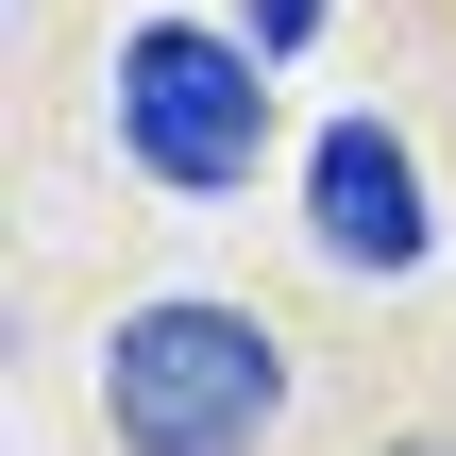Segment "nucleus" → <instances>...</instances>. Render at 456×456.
<instances>
[{
    "label": "nucleus",
    "mask_w": 456,
    "mask_h": 456,
    "mask_svg": "<svg viewBox=\"0 0 456 456\" xmlns=\"http://www.w3.org/2000/svg\"><path fill=\"white\" fill-rule=\"evenodd\" d=\"M102 423H118V456H254L288 423V338H271L254 305H203V288L118 305V338H102Z\"/></svg>",
    "instance_id": "obj_1"
},
{
    "label": "nucleus",
    "mask_w": 456,
    "mask_h": 456,
    "mask_svg": "<svg viewBox=\"0 0 456 456\" xmlns=\"http://www.w3.org/2000/svg\"><path fill=\"white\" fill-rule=\"evenodd\" d=\"M254 68H271L254 34L135 17V34H118V152H135L152 186H186V203L254 186V152H271V85H254Z\"/></svg>",
    "instance_id": "obj_2"
},
{
    "label": "nucleus",
    "mask_w": 456,
    "mask_h": 456,
    "mask_svg": "<svg viewBox=\"0 0 456 456\" xmlns=\"http://www.w3.org/2000/svg\"><path fill=\"white\" fill-rule=\"evenodd\" d=\"M305 237H322V271H355V288L423 271V254H440L423 152H406L389 118H322V135H305Z\"/></svg>",
    "instance_id": "obj_3"
},
{
    "label": "nucleus",
    "mask_w": 456,
    "mask_h": 456,
    "mask_svg": "<svg viewBox=\"0 0 456 456\" xmlns=\"http://www.w3.org/2000/svg\"><path fill=\"white\" fill-rule=\"evenodd\" d=\"M237 34H254V51H271V68H288V51H305V34H322V0H237Z\"/></svg>",
    "instance_id": "obj_4"
},
{
    "label": "nucleus",
    "mask_w": 456,
    "mask_h": 456,
    "mask_svg": "<svg viewBox=\"0 0 456 456\" xmlns=\"http://www.w3.org/2000/svg\"><path fill=\"white\" fill-rule=\"evenodd\" d=\"M389 456H456V440H389Z\"/></svg>",
    "instance_id": "obj_5"
}]
</instances>
